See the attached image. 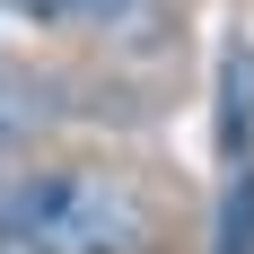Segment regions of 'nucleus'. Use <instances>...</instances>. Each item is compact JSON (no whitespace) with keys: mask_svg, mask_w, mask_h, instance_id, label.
Returning a JSON list of instances; mask_svg holds the SVG:
<instances>
[{"mask_svg":"<svg viewBox=\"0 0 254 254\" xmlns=\"http://www.w3.org/2000/svg\"><path fill=\"white\" fill-rule=\"evenodd\" d=\"M0 237H18L35 254H158L149 202L114 176H88V167L0 176Z\"/></svg>","mask_w":254,"mask_h":254,"instance_id":"1","label":"nucleus"},{"mask_svg":"<svg viewBox=\"0 0 254 254\" xmlns=\"http://www.w3.org/2000/svg\"><path fill=\"white\" fill-rule=\"evenodd\" d=\"M210 131H219V176L254 167V44L246 35L219 44V114H210Z\"/></svg>","mask_w":254,"mask_h":254,"instance_id":"2","label":"nucleus"},{"mask_svg":"<svg viewBox=\"0 0 254 254\" xmlns=\"http://www.w3.org/2000/svg\"><path fill=\"white\" fill-rule=\"evenodd\" d=\"M158 0H0L9 26H35V35H62V26H88V35H131Z\"/></svg>","mask_w":254,"mask_h":254,"instance_id":"3","label":"nucleus"},{"mask_svg":"<svg viewBox=\"0 0 254 254\" xmlns=\"http://www.w3.org/2000/svg\"><path fill=\"white\" fill-rule=\"evenodd\" d=\"M210 254H254V167L219 184V219H210Z\"/></svg>","mask_w":254,"mask_h":254,"instance_id":"4","label":"nucleus"},{"mask_svg":"<svg viewBox=\"0 0 254 254\" xmlns=\"http://www.w3.org/2000/svg\"><path fill=\"white\" fill-rule=\"evenodd\" d=\"M35 123H44V88L18 79V70H0V149H9L18 131H35Z\"/></svg>","mask_w":254,"mask_h":254,"instance_id":"5","label":"nucleus"}]
</instances>
